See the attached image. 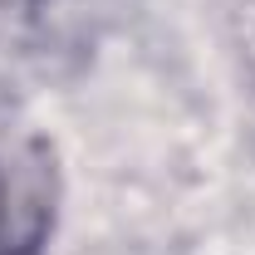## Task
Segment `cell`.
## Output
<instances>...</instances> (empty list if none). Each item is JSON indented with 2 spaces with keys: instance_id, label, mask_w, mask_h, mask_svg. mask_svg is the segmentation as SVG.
I'll return each instance as SVG.
<instances>
[{
  "instance_id": "6da1fadb",
  "label": "cell",
  "mask_w": 255,
  "mask_h": 255,
  "mask_svg": "<svg viewBox=\"0 0 255 255\" xmlns=\"http://www.w3.org/2000/svg\"><path fill=\"white\" fill-rule=\"evenodd\" d=\"M15 241H20V211H15V187L0 167V255H15Z\"/></svg>"
},
{
  "instance_id": "7a4b0ae2",
  "label": "cell",
  "mask_w": 255,
  "mask_h": 255,
  "mask_svg": "<svg viewBox=\"0 0 255 255\" xmlns=\"http://www.w3.org/2000/svg\"><path fill=\"white\" fill-rule=\"evenodd\" d=\"M39 0H0V15H20V10H34Z\"/></svg>"
}]
</instances>
